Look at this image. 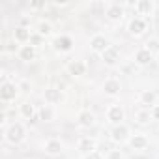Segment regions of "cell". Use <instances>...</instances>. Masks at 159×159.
Instances as JSON below:
<instances>
[{
  "label": "cell",
  "instance_id": "1",
  "mask_svg": "<svg viewBox=\"0 0 159 159\" xmlns=\"http://www.w3.org/2000/svg\"><path fill=\"white\" fill-rule=\"evenodd\" d=\"M127 30H129V34H133V36H140V34L146 30V19H142V17L131 19L129 25H127Z\"/></svg>",
  "mask_w": 159,
  "mask_h": 159
},
{
  "label": "cell",
  "instance_id": "7",
  "mask_svg": "<svg viewBox=\"0 0 159 159\" xmlns=\"http://www.w3.org/2000/svg\"><path fill=\"white\" fill-rule=\"evenodd\" d=\"M79 150L81 152H94L96 150V140L94 139H88V137H84V139H81L79 140Z\"/></svg>",
  "mask_w": 159,
  "mask_h": 159
},
{
  "label": "cell",
  "instance_id": "13",
  "mask_svg": "<svg viewBox=\"0 0 159 159\" xmlns=\"http://www.w3.org/2000/svg\"><path fill=\"white\" fill-rule=\"evenodd\" d=\"M8 139H10L11 142H19V140L23 139V127H21L19 124H15V125L10 129V133H8Z\"/></svg>",
  "mask_w": 159,
  "mask_h": 159
},
{
  "label": "cell",
  "instance_id": "23",
  "mask_svg": "<svg viewBox=\"0 0 159 159\" xmlns=\"http://www.w3.org/2000/svg\"><path fill=\"white\" fill-rule=\"evenodd\" d=\"M146 49H148L150 52H153V51H159V39H150V41L146 43Z\"/></svg>",
  "mask_w": 159,
  "mask_h": 159
},
{
  "label": "cell",
  "instance_id": "9",
  "mask_svg": "<svg viewBox=\"0 0 159 159\" xmlns=\"http://www.w3.org/2000/svg\"><path fill=\"white\" fill-rule=\"evenodd\" d=\"M127 133H129V129H127L125 125H116V127L112 129V139H114L116 142H120V140H125Z\"/></svg>",
  "mask_w": 159,
  "mask_h": 159
},
{
  "label": "cell",
  "instance_id": "20",
  "mask_svg": "<svg viewBox=\"0 0 159 159\" xmlns=\"http://www.w3.org/2000/svg\"><path fill=\"white\" fill-rule=\"evenodd\" d=\"M15 38H17L19 41H25V39H30L32 36H30V32H28L26 28H23V26H19V28L15 30Z\"/></svg>",
  "mask_w": 159,
  "mask_h": 159
},
{
  "label": "cell",
  "instance_id": "3",
  "mask_svg": "<svg viewBox=\"0 0 159 159\" xmlns=\"http://www.w3.org/2000/svg\"><path fill=\"white\" fill-rule=\"evenodd\" d=\"M90 47H92V51H96V52H105L107 49H109V41H107V38L105 36H94L92 38V41H90Z\"/></svg>",
  "mask_w": 159,
  "mask_h": 159
},
{
  "label": "cell",
  "instance_id": "14",
  "mask_svg": "<svg viewBox=\"0 0 159 159\" xmlns=\"http://www.w3.org/2000/svg\"><path fill=\"white\" fill-rule=\"evenodd\" d=\"M45 99H47L49 103H58V101L62 99L60 90H56V88H49V90H45Z\"/></svg>",
  "mask_w": 159,
  "mask_h": 159
},
{
  "label": "cell",
  "instance_id": "19",
  "mask_svg": "<svg viewBox=\"0 0 159 159\" xmlns=\"http://www.w3.org/2000/svg\"><path fill=\"white\" fill-rule=\"evenodd\" d=\"M15 90H17V88H15L13 84H4V86H2V98H4V99H11V98L15 96Z\"/></svg>",
  "mask_w": 159,
  "mask_h": 159
},
{
  "label": "cell",
  "instance_id": "16",
  "mask_svg": "<svg viewBox=\"0 0 159 159\" xmlns=\"http://www.w3.org/2000/svg\"><path fill=\"white\" fill-rule=\"evenodd\" d=\"M84 69H86V66L83 62H73V64H69V73L71 75H83Z\"/></svg>",
  "mask_w": 159,
  "mask_h": 159
},
{
  "label": "cell",
  "instance_id": "15",
  "mask_svg": "<svg viewBox=\"0 0 159 159\" xmlns=\"http://www.w3.org/2000/svg\"><path fill=\"white\" fill-rule=\"evenodd\" d=\"M94 120H96V118H94V114H92L90 111H83L81 114H79V122H81L83 125H92Z\"/></svg>",
  "mask_w": 159,
  "mask_h": 159
},
{
  "label": "cell",
  "instance_id": "22",
  "mask_svg": "<svg viewBox=\"0 0 159 159\" xmlns=\"http://www.w3.org/2000/svg\"><path fill=\"white\" fill-rule=\"evenodd\" d=\"M140 98H142V101H144L146 105H153V103H155V94H153V92H142Z\"/></svg>",
  "mask_w": 159,
  "mask_h": 159
},
{
  "label": "cell",
  "instance_id": "28",
  "mask_svg": "<svg viewBox=\"0 0 159 159\" xmlns=\"http://www.w3.org/2000/svg\"><path fill=\"white\" fill-rule=\"evenodd\" d=\"M86 159H103V157H101V153H99V152H96V150H94V152H90V153L86 155Z\"/></svg>",
  "mask_w": 159,
  "mask_h": 159
},
{
  "label": "cell",
  "instance_id": "5",
  "mask_svg": "<svg viewBox=\"0 0 159 159\" xmlns=\"http://www.w3.org/2000/svg\"><path fill=\"white\" fill-rule=\"evenodd\" d=\"M122 15H124V10L120 8V4H111L107 8V17L111 21H118V19H122Z\"/></svg>",
  "mask_w": 159,
  "mask_h": 159
},
{
  "label": "cell",
  "instance_id": "29",
  "mask_svg": "<svg viewBox=\"0 0 159 159\" xmlns=\"http://www.w3.org/2000/svg\"><path fill=\"white\" fill-rule=\"evenodd\" d=\"M109 159H122V155H120V152H111Z\"/></svg>",
  "mask_w": 159,
  "mask_h": 159
},
{
  "label": "cell",
  "instance_id": "4",
  "mask_svg": "<svg viewBox=\"0 0 159 159\" xmlns=\"http://www.w3.org/2000/svg\"><path fill=\"white\" fill-rule=\"evenodd\" d=\"M135 10L139 15H150L152 10H153V4L150 2V0H140V2L135 4Z\"/></svg>",
  "mask_w": 159,
  "mask_h": 159
},
{
  "label": "cell",
  "instance_id": "11",
  "mask_svg": "<svg viewBox=\"0 0 159 159\" xmlns=\"http://www.w3.org/2000/svg\"><path fill=\"white\" fill-rule=\"evenodd\" d=\"M101 56H103V60H105L107 64H114V62L118 60V49H116V47H109Z\"/></svg>",
  "mask_w": 159,
  "mask_h": 159
},
{
  "label": "cell",
  "instance_id": "2",
  "mask_svg": "<svg viewBox=\"0 0 159 159\" xmlns=\"http://www.w3.org/2000/svg\"><path fill=\"white\" fill-rule=\"evenodd\" d=\"M107 118H109V122L111 124H120L122 120H124V109L120 107V105H112V107H109V111H107Z\"/></svg>",
  "mask_w": 159,
  "mask_h": 159
},
{
  "label": "cell",
  "instance_id": "27",
  "mask_svg": "<svg viewBox=\"0 0 159 159\" xmlns=\"http://www.w3.org/2000/svg\"><path fill=\"white\" fill-rule=\"evenodd\" d=\"M150 114H152L153 120H159V105H153V109L150 111Z\"/></svg>",
  "mask_w": 159,
  "mask_h": 159
},
{
  "label": "cell",
  "instance_id": "24",
  "mask_svg": "<svg viewBox=\"0 0 159 159\" xmlns=\"http://www.w3.org/2000/svg\"><path fill=\"white\" fill-rule=\"evenodd\" d=\"M23 114H25L26 118H30V116L34 114V107H32L30 103H25V105H23Z\"/></svg>",
  "mask_w": 159,
  "mask_h": 159
},
{
  "label": "cell",
  "instance_id": "10",
  "mask_svg": "<svg viewBox=\"0 0 159 159\" xmlns=\"http://www.w3.org/2000/svg\"><path fill=\"white\" fill-rule=\"evenodd\" d=\"M131 146H133L135 150H144V148L148 146V139L139 133V135H135V137L131 139Z\"/></svg>",
  "mask_w": 159,
  "mask_h": 159
},
{
  "label": "cell",
  "instance_id": "17",
  "mask_svg": "<svg viewBox=\"0 0 159 159\" xmlns=\"http://www.w3.org/2000/svg\"><path fill=\"white\" fill-rule=\"evenodd\" d=\"M45 150L49 153H58V152H62V144H60V140H49L45 144Z\"/></svg>",
  "mask_w": 159,
  "mask_h": 159
},
{
  "label": "cell",
  "instance_id": "26",
  "mask_svg": "<svg viewBox=\"0 0 159 159\" xmlns=\"http://www.w3.org/2000/svg\"><path fill=\"white\" fill-rule=\"evenodd\" d=\"M41 118H43V120H51V118H52L51 109H41Z\"/></svg>",
  "mask_w": 159,
  "mask_h": 159
},
{
  "label": "cell",
  "instance_id": "6",
  "mask_svg": "<svg viewBox=\"0 0 159 159\" xmlns=\"http://www.w3.org/2000/svg\"><path fill=\"white\" fill-rule=\"evenodd\" d=\"M71 45H73V41L67 36H60V38L54 39V49H58V51H69Z\"/></svg>",
  "mask_w": 159,
  "mask_h": 159
},
{
  "label": "cell",
  "instance_id": "18",
  "mask_svg": "<svg viewBox=\"0 0 159 159\" xmlns=\"http://www.w3.org/2000/svg\"><path fill=\"white\" fill-rule=\"evenodd\" d=\"M21 58L23 60H32L34 58V45H25L21 49Z\"/></svg>",
  "mask_w": 159,
  "mask_h": 159
},
{
  "label": "cell",
  "instance_id": "21",
  "mask_svg": "<svg viewBox=\"0 0 159 159\" xmlns=\"http://www.w3.org/2000/svg\"><path fill=\"white\" fill-rule=\"evenodd\" d=\"M135 118H137V122H139V124H146V122L152 118V114H150V111H139Z\"/></svg>",
  "mask_w": 159,
  "mask_h": 159
},
{
  "label": "cell",
  "instance_id": "30",
  "mask_svg": "<svg viewBox=\"0 0 159 159\" xmlns=\"http://www.w3.org/2000/svg\"><path fill=\"white\" fill-rule=\"evenodd\" d=\"M30 41H32V43H39V41H41V38H39V36H32V38H30Z\"/></svg>",
  "mask_w": 159,
  "mask_h": 159
},
{
  "label": "cell",
  "instance_id": "12",
  "mask_svg": "<svg viewBox=\"0 0 159 159\" xmlns=\"http://www.w3.org/2000/svg\"><path fill=\"white\" fill-rule=\"evenodd\" d=\"M103 90H105V94H109V96H116V94L120 92V83H118V81H107V83L103 84Z\"/></svg>",
  "mask_w": 159,
  "mask_h": 159
},
{
  "label": "cell",
  "instance_id": "25",
  "mask_svg": "<svg viewBox=\"0 0 159 159\" xmlns=\"http://www.w3.org/2000/svg\"><path fill=\"white\" fill-rule=\"evenodd\" d=\"M39 34H41V36H47V34H51V25H47V23H41V25H39Z\"/></svg>",
  "mask_w": 159,
  "mask_h": 159
},
{
  "label": "cell",
  "instance_id": "8",
  "mask_svg": "<svg viewBox=\"0 0 159 159\" xmlns=\"http://www.w3.org/2000/svg\"><path fill=\"white\" fill-rule=\"evenodd\" d=\"M135 60L139 62V64H150L152 62V52L148 51V49H140V51H137V54H135Z\"/></svg>",
  "mask_w": 159,
  "mask_h": 159
}]
</instances>
